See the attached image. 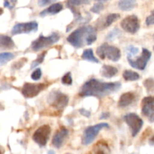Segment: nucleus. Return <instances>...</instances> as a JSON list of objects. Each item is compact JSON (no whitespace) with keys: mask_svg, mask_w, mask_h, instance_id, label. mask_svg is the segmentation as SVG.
Returning a JSON list of instances; mask_svg holds the SVG:
<instances>
[{"mask_svg":"<svg viewBox=\"0 0 154 154\" xmlns=\"http://www.w3.org/2000/svg\"><path fill=\"white\" fill-rule=\"evenodd\" d=\"M141 112L143 115L148 117L154 114V96H147L142 99Z\"/></svg>","mask_w":154,"mask_h":154,"instance_id":"14","label":"nucleus"},{"mask_svg":"<svg viewBox=\"0 0 154 154\" xmlns=\"http://www.w3.org/2000/svg\"><path fill=\"white\" fill-rule=\"evenodd\" d=\"M118 73V69L116 67L109 65H104L101 69V75L102 76L107 78H111L116 76Z\"/></svg>","mask_w":154,"mask_h":154,"instance_id":"19","label":"nucleus"},{"mask_svg":"<svg viewBox=\"0 0 154 154\" xmlns=\"http://www.w3.org/2000/svg\"><path fill=\"white\" fill-rule=\"evenodd\" d=\"M45 54H46V52H44V53H42L41 55H39L38 57V58L36 59L35 61L32 62V63L30 69H33L34 68H35L36 66H38V65H40L41 63H43L44 59H45Z\"/></svg>","mask_w":154,"mask_h":154,"instance_id":"28","label":"nucleus"},{"mask_svg":"<svg viewBox=\"0 0 154 154\" xmlns=\"http://www.w3.org/2000/svg\"><path fill=\"white\" fill-rule=\"evenodd\" d=\"M103 9H104V5L102 4V3L99 2L95 4L92 7V8L90 9V11L95 14H99L102 10H103Z\"/></svg>","mask_w":154,"mask_h":154,"instance_id":"30","label":"nucleus"},{"mask_svg":"<svg viewBox=\"0 0 154 154\" xmlns=\"http://www.w3.org/2000/svg\"><path fill=\"white\" fill-rule=\"evenodd\" d=\"M120 18V15L119 14H110L108 16L105 17L103 22L102 21L100 23H98V28L100 29H103L107 28V27L110 26L113 23L116 22Z\"/></svg>","mask_w":154,"mask_h":154,"instance_id":"18","label":"nucleus"},{"mask_svg":"<svg viewBox=\"0 0 154 154\" xmlns=\"http://www.w3.org/2000/svg\"><path fill=\"white\" fill-rule=\"evenodd\" d=\"M69 135V130L65 127H61L57 131L52 139L53 146L56 148H60L64 144L66 138Z\"/></svg>","mask_w":154,"mask_h":154,"instance_id":"13","label":"nucleus"},{"mask_svg":"<svg viewBox=\"0 0 154 154\" xmlns=\"http://www.w3.org/2000/svg\"><path fill=\"white\" fill-rule=\"evenodd\" d=\"M42 77V70L41 69H36L34 72L32 73L31 78L33 81H38Z\"/></svg>","mask_w":154,"mask_h":154,"instance_id":"31","label":"nucleus"},{"mask_svg":"<svg viewBox=\"0 0 154 154\" xmlns=\"http://www.w3.org/2000/svg\"><path fill=\"white\" fill-rule=\"evenodd\" d=\"M90 3V0H67L66 6L71 8H75L78 6L83 5H88Z\"/></svg>","mask_w":154,"mask_h":154,"instance_id":"24","label":"nucleus"},{"mask_svg":"<svg viewBox=\"0 0 154 154\" xmlns=\"http://www.w3.org/2000/svg\"><path fill=\"white\" fill-rule=\"evenodd\" d=\"M69 97L59 91H52L48 98V102L51 106L57 109H63L69 103Z\"/></svg>","mask_w":154,"mask_h":154,"instance_id":"6","label":"nucleus"},{"mask_svg":"<svg viewBox=\"0 0 154 154\" xmlns=\"http://www.w3.org/2000/svg\"><path fill=\"white\" fill-rule=\"evenodd\" d=\"M0 47L2 50H11L15 47L14 42L9 36L0 35Z\"/></svg>","mask_w":154,"mask_h":154,"instance_id":"20","label":"nucleus"},{"mask_svg":"<svg viewBox=\"0 0 154 154\" xmlns=\"http://www.w3.org/2000/svg\"><path fill=\"white\" fill-rule=\"evenodd\" d=\"M97 39L96 29L91 26H84L72 32L67 38V42L75 48L91 45Z\"/></svg>","mask_w":154,"mask_h":154,"instance_id":"2","label":"nucleus"},{"mask_svg":"<svg viewBox=\"0 0 154 154\" xmlns=\"http://www.w3.org/2000/svg\"><path fill=\"white\" fill-rule=\"evenodd\" d=\"M81 58H82V60H86V61L88 62H91V63H99V61L97 60V58L94 56V54H93V51L92 49H86L85 51L83 52Z\"/></svg>","mask_w":154,"mask_h":154,"instance_id":"22","label":"nucleus"},{"mask_svg":"<svg viewBox=\"0 0 154 154\" xmlns=\"http://www.w3.org/2000/svg\"><path fill=\"white\" fill-rule=\"evenodd\" d=\"M151 57V53L146 48H143L141 55L136 59L128 57V62L132 68L138 70H144Z\"/></svg>","mask_w":154,"mask_h":154,"instance_id":"9","label":"nucleus"},{"mask_svg":"<svg viewBox=\"0 0 154 154\" xmlns=\"http://www.w3.org/2000/svg\"><path fill=\"white\" fill-rule=\"evenodd\" d=\"M120 26L124 31L130 34H135L139 30L140 22L137 16L129 15L121 21Z\"/></svg>","mask_w":154,"mask_h":154,"instance_id":"10","label":"nucleus"},{"mask_svg":"<svg viewBox=\"0 0 154 154\" xmlns=\"http://www.w3.org/2000/svg\"><path fill=\"white\" fill-rule=\"evenodd\" d=\"M109 117H110V113L108 112L102 113L100 116V120H105V119L108 118Z\"/></svg>","mask_w":154,"mask_h":154,"instance_id":"35","label":"nucleus"},{"mask_svg":"<svg viewBox=\"0 0 154 154\" xmlns=\"http://www.w3.org/2000/svg\"><path fill=\"white\" fill-rule=\"evenodd\" d=\"M136 5V0H120L118 2V7L123 11H129L135 8Z\"/></svg>","mask_w":154,"mask_h":154,"instance_id":"21","label":"nucleus"},{"mask_svg":"<svg viewBox=\"0 0 154 154\" xmlns=\"http://www.w3.org/2000/svg\"><path fill=\"white\" fill-rule=\"evenodd\" d=\"M149 121H150V123H153L154 122V114H153V115L150 116V117H149Z\"/></svg>","mask_w":154,"mask_h":154,"instance_id":"36","label":"nucleus"},{"mask_svg":"<svg viewBox=\"0 0 154 154\" xmlns=\"http://www.w3.org/2000/svg\"><path fill=\"white\" fill-rule=\"evenodd\" d=\"M38 23L36 21H31V22L27 23H17L11 29V35H15L23 34V33H30L32 32L37 31Z\"/></svg>","mask_w":154,"mask_h":154,"instance_id":"12","label":"nucleus"},{"mask_svg":"<svg viewBox=\"0 0 154 154\" xmlns=\"http://www.w3.org/2000/svg\"><path fill=\"white\" fill-rule=\"evenodd\" d=\"M60 35L57 32H53L48 37L41 34L40 36L32 43L31 48L33 51L38 52V51H42L44 48H48L54 44L57 43L60 40Z\"/></svg>","mask_w":154,"mask_h":154,"instance_id":"4","label":"nucleus"},{"mask_svg":"<svg viewBox=\"0 0 154 154\" xmlns=\"http://www.w3.org/2000/svg\"><path fill=\"white\" fill-rule=\"evenodd\" d=\"M14 58V55L11 53H2L0 54V65L2 66H4L5 64L8 63Z\"/></svg>","mask_w":154,"mask_h":154,"instance_id":"25","label":"nucleus"},{"mask_svg":"<svg viewBox=\"0 0 154 154\" xmlns=\"http://www.w3.org/2000/svg\"><path fill=\"white\" fill-rule=\"evenodd\" d=\"M79 112L81 115L84 116V117H90V115H91V113H90V111H87V110L84 109V108H81V109H80Z\"/></svg>","mask_w":154,"mask_h":154,"instance_id":"34","label":"nucleus"},{"mask_svg":"<svg viewBox=\"0 0 154 154\" xmlns=\"http://www.w3.org/2000/svg\"><path fill=\"white\" fill-rule=\"evenodd\" d=\"M123 120L130 129L132 136H136L143 126V120L141 117L135 113H129L123 117Z\"/></svg>","mask_w":154,"mask_h":154,"instance_id":"7","label":"nucleus"},{"mask_svg":"<svg viewBox=\"0 0 154 154\" xmlns=\"http://www.w3.org/2000/svg\"><path fill=\"white\" fill-rule=\"evenodd\" d=\"M123 77L126 81H138L140 78V75L137 72L131 70H125L123 73Z\"/></svg>","mask_w":154,"mask_h":154,"instance_id":"23","label":"nucleus"},{"mask_svg":"<svg viewBox=\"0 0 154 154\" xmlns=\"http://www.w3.org/2000/svg\"><path fill=\"white\" fill-rule=\"evenodd\" d=\"M105 128H109V125L106 123H101L87 127L84 130L82 136V144L84 145H89L91 144L96 139L100 130Z\"/></svg>","mask_w":154,"mask_h":154,"instance_id":"5","label":"nucleus"},{"mask_svg":"<svg viewBox=\"0 0 154 154\" xmlns=\"http://www.w3.org/2000/svg\"><path fill=\"white\" fill-rule=\"evenodd\" d=\"M121 86L120 82H103L96 79H90L81 87L79 96L82 97L94 96L101 99L118 91Z\"/></svg>","mask_w":154,"mask_h":154,"instance_id":"1","label":"nucleus"},{"mask_svg":"<svg viewBox=\"0 0 154 154\" xmlns=\"http://www.w3.org/2000/svg\"><path fill=\"white\" fill-rule=\"evenodd\" d=\"M96 54L102 60L108 59L113 62H117L121 57V52L118 48L111 46L106 43L100 45L97 48Z\"/></svg>","mask_w":154,"mask_h":154,"instance_id":"3","label":"nucleus"},{"mask_svg":"<svg viewBox=\"0 0 154 154\" xmlns=\"http://www.w3.org/2000/svg\"><path fill=\"white\" fill-rule=\"evenodd\" d=\"M48 154H56V153H55V152L54 151V150H50L48 152Z\"/></svg>","mask_w":154,"mask_h":154,"instance_id":"38","label":"nucleus"},{"mask_svg":"<svg viewBox=\"0 0 154 154\" xmlns=\"http://www.w3.org/2000/svg\"><path fill=\"white\" fill-rule=\"evenodd\" d=\"M153 50H154V47H153Z\"/></svg>","mask_w":154,"mask_h":154,"instance_id":"40","label":"nucleus"},{"mask_svg":"<svg viewBox=\"0 0 154 154\" xmlns=\"http://www.w3.org/2000/svg\"><path fill=\"white\" fill-rule=\"evenodd\" d=\"M51 129L49 125H43L40 126L32 135V139L40 147H45L48 143L51 135Z\"/></svg>","mask_w":154,"mask_h":154,"instance_id":"8","label":"nucleus"},{"mask_svg":"<svg viewBox=\"0 0 154 154\" xmlns=\"http://www.w3.org/2000/svg\"><path fill=\"white\" fill-rule=\"evenodd\" d=\"M144 86L148 93H154V79L147 78L144 81Z\"/></svg>","mask_w":154,"mask_h":154,"instance_id":"26","label":"nucleus"},{"mask_svg":"<svg viewBox=\"0 0 154 154\" xmlns=\"http://www.w3.org/2000/svg\"><path fill=\"white\" fill-rule=\"evenodd\" d=\"M153 39H154V34H153Z\"/></svg>","mask_w":154,"mask_h":154,"instance_id":"39","label":"nucleus"},{"mask_svg":"<svg viewBox=\"0 0 154 154\" xmlns=\"http://www.w3.org/2000/svg\"><path fill=\"white\" fill-rule=\"evenodd\" d=\"M150 144H153V145H154V136L153 137V138H151V139L150 140Z\"/></svg>","mask_w":154,"mask_h":154,"instance_id":"37","label":"nucleus"},{"mask_svg":"<svg viewBox=\"0 0 154 154\" xmlns=\"http://www.w3.org/2000/svg\"><path fill=\"white\" fill-rule=\"evenodd\" d=\"M120 35H121V32H120L117 28H115V29H114L112 31L110 32L108 35H107L106 39L107 40L112 41V40H114V39L117 38V37H119Z\"/></svg>","mask_w":154,"mask_h":154,"instance_id":"27","label":"nucleus"},{"mask_svg":"<svg viewBox=\"0 0 154 154\" xmlns=\"http://www.w3.org/2000/svg\"><path fill=\"white\" fill-rule=\"evenodd\" d=\"M135 100V95L132 92L125 93L120 96L118 102V105L120 108H126L134 102Z\"/></svg>","mask_w":154,"mask_h":154,"instance_id":"15","label":"nucleus"},{"mask_svg":"<svg viewBox=\"0 0 154 154\" xmlns=\"http://www.w3.org/2000/svg\"><path fill=\"white\" fill-rule=\"evenodd\" d=\"M146 24L147 26L154 25V10L152 11L151 14L146 19Z\"/></svg>","mask_w":154,"mask_h":154,"instance_id":"32","label":"nucleus"},{"mask_svg":"<svg viewBox=\"0 0 154 154\" xmlns=\"http://www.w3.org/2000/svg\"><path fill=\"white\" fill-rule=\"evenodd\" d=\"M54 1H56V0H38V4L40 7H44V6L48 5Z\"/></svg>","mask_w":154,"mask_h":154,"instance_id":"33","label":"nucleus"},{"mask_svg":"<svg viewBox=\"0 0 154 154\" xmlns=\"http://www.w3.org/2000/svg\"><path fill=\"white\" fill-rule=\"evenodd\" d=\"M45 87L46 85L42 83L39 84L25 83L22 87V94L23 95L24 97L30 99L38 96Z\"/></svg>","mask_w":154,"mask_h":154,"instance_id":"11","label":"nucleus"},{"mask_svg":"<svg viewBox=\"0 0 154 154\" xmlns=\"http://www.w3.org/2000/svg\"><path fill=\"white\" fill-rule=\"evenodd\" d=\"M62 83L65 85H72V77L71 72H68L62 78Z\"/></svg>","mask_w":154,"mask_h":154,"instance_id":"29","label":"nucleus"},{"mask_svg":"<svg viewBox=\"0 0 154 154\" xmlns=\"http://www.w3.org/2000/svg\"><path fill=\"white\" fill-rule=\"evenodd\" d=\"M63 8V6L61 3H54V4L51 5V6L48 8L45 9L44 11H42V12H40L39 15L41 17H45L48 16V15H54L57 14L59 12L61 11Z\"/></svg>","mask_w":154,"mask_h":154,"instance_id":"17","label":"nucleus"},{"mask_svg":"<svg viewBox=\"0 0 154 154\" xmlns=\"http://www.w3.org/2000/svg\"><path fill=\"white\" fill-rule=\"evenodd\" d=\"M88 154H110L109 147L107 143L104 141H99L93 146Z\"/></svg>","mask_w":154,"mask_h":154,"instance_id":"16","label":"nucleus"}]
</instances>
